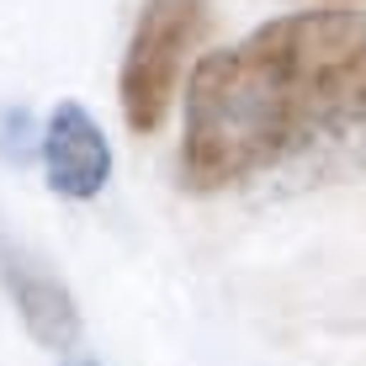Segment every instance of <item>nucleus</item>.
Wrapping results in <instances>:
<instances>
[{"instance_id":"obj_5","label":"nucleus","mask_w":366,"mask_h":366,"mask_svg":"<svg viewBox=\"0 0 366 366\" xmlns=\"http://www.w3.org/2000/svg\"><path fill=\"white\" fill-rule=\"evenodd\" d=\"M0 159L6 165H32L43 159V128L27 107H0Z\"/></svg>"},{"instance_id":"obj_3","label":"nucleus","mask_w":366,"mask_h":366,"mask_svg":"<svg viewBox=\"0 0 366 366\" xmlns=\"http://www.w3.org/2000/svg\"><path fill=\"white\" fill-rule=\"evenodd\" d=\"M0 287H6V297H11V308H16L21 330H27L43 350L69 356V350L80 345L85 319H80L74 292H69V287L59 282V276L48 271L37 255L6 244V239H0Z\"/></svg>"},{"instance_id":"obj_6","label":"nucleus","mask_w":366,"mask_h":366,"mask_svg":"<svg viewBox=\"0 0 366 366\" xmlns=\"http://www.w3.org/2000/svg\"><path fill=\"white\" fill-rule=\"evenodd\" d=\"M64 366H101V361H91V356H69Z\"/></svg>"},{"instance_id":"obj_4","label":"nucleus","mask_w":366,"mask_h":366,"mask_svg":"<svg viewBox=\"0 0 366 366\" xmlns=\"http://www.w3.org/2000/svg\"><path fill=\"white\" fill-rule=\"evenodd\" d=\"M43 175L64 202H91L112 181V144L80 101H59L43 122Z\"/></svg>"},{"instance_id":"obj_1","label":"nucleus","mask_w":366,"mask_h":366,"mask_svg":"<svg viewBox=\"0 0 366 366\" xmlns=\"http://www.w3.org/2000/svg\"><path fill=\"white\" fill-rule=\"evenodd\" d=\"M356 128H366V11H292L197 59L181 186L202 197L229 192Z\"/></svg>"},{"instance_id":"obj_2","label":"nucleus","mask_w":366,"mask_h":366,"mask_svg":"<svg viewBox=\"0 0 366 366\" xmlns=\"http://www.w3.org/2000/svg\"><path fill=\"white\" fill-rule=\"evenodd\" d=\"M212 6L207 0H144L128 37V54L117 69V101L122 122L149 138L165 128L175 96H181V69L192 59V48L207 32Z\"/></svg>"}]
</instances>
